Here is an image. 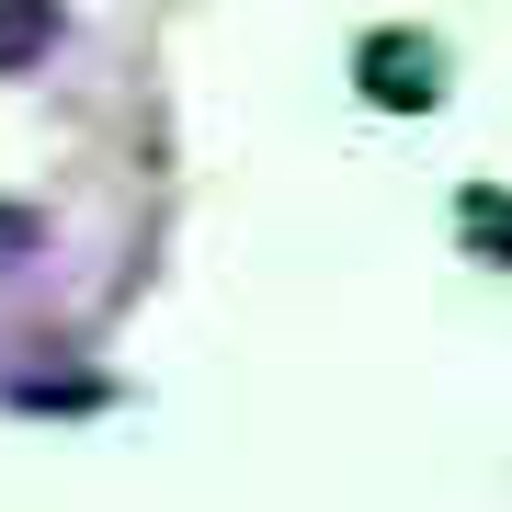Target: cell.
Here are the masks:
<instances>
[{"label":"cell","mask_w":512,"mask_h":512,"mask_svg":"<svg viewBox=\"0 0 512 512\" xmlns=\"http://www.w3.org/2000/svg\"><path fill=\"white\" fill-rule=\"evenodd\" d=\"M353 80H365V103H376V114H433V103H444V46L387 23V35L353 46Z\"/></svg>","instance_id":"6da1fadb"},{"label":"cell","mask_w":512,"mask_h":512,"mask_svg":"<svg viewBox=\"0 0 512 512\" xmlns=\"http://www.w3.org/2000/svg\"><path fill=\"white\" fill-rule=\"evenodd\" d=\"M46 46H57V0H0V80L35 69Z\"/></svg>","instance_id":"7a4b0ae2"},{"label":"cell","mask_w":512,"mask_h":512,"mask_svg":"<svg viewBox=\"0 0 512 512\" xmlns=\"http://www.w3.org/2000/svg\"><path fill=\"white\" fill-rule=\"evenodd\" d=\"M456 228H467V251H490V262H512V194H490V183H467V194H456Z\"/></svg>","instance_id":"3957f363"}]
</instances>
